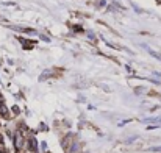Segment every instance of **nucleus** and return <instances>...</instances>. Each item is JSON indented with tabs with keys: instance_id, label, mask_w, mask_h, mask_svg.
<instances>
[{
	"instance_id": "f257e3e1",
	"label": "nucleus",
	"mask_w": 161,
	"mask_h": 153,
	"mask_svg": "<svg viewBox=\"0 0 161 153\" xmlns=\"http://www.w3.org/2000/svg\"><path fill=\"white\" fill-rule=\"evenodd\" d=\"M142 47H144V48H145V50H147V52H149V53L152 55V56H153V58H157V59H160V61H161V55H160V53H157L155 50H152V48H150V47H147L145 44H142Z\"/></svg>"
},
{
	"instance_id": "f03ea898",
	"label": "nucleus",
	"mask_w": 161,
	"mask_h": 153,
	"mask_svg": "<svg viewBox=\"0 0 161 153\" xmlns=\"http://www.w3.org/2000/svg\"><path fill=\"white\" fill-rule=\"evenodd\" d=\"M144 122H153L157 125H161V117H152V119H144Z\"/></svg>"
},
{
	"instance_id": "7ed1b4c3",
	"label": "nucleus",
	"mask_w": 161,
	"mask_h": 153,
	"mask_svg": "<svg viewBox=\"0 0 161 153\" xmlns=\"http://www.w3.org/2000/svg\"><path fill=\"white\" fill-rule=\"evenodd\" d=\"M30 149H31L33 152H36V150H38V145H36V139H34V137H31V139H30Z\"/></svg>"
},
{
	"instance_id": "20e7f679",
	"label": "nucleus",
	"mask_w": 161,
	"mask_h": 153,
	"mask_svg": "<svg viewBox=\"0 0 161 153\" xmlns=\"http://www.w3.org/2000/svg\"><path fill=\"white\" fill-rule=\"evenodd\" d=\"M149 152H153V153L161 152V145H160V147H150V149H149Z\"/></svg>"
}]
</instances>
